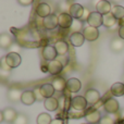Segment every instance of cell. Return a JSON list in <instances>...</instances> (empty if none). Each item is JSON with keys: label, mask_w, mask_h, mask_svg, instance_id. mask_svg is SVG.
I'll return each instance as SVG.
<instances>
[{"label": "cell", "mask_w": 124, "mask_h": 124, "mask_svg": "<svg viewBox=\"0 0 124 124\" xmlns=\"http://www.w3.org/2000/svg\"><path fill=\"white\" fill-rule=\"evenodd\" d=\"M87 23H88V25L92 26V27H95V28L100 27L101 25H103V15L100 14L99 12H97V11L92 12Z\"/></svg>", "instance_id": "obj_3"}, {"label": "cell", "mask_w": 124, "mask_h": 124, "mask_svg": "<svg viewBox=\"0 0 124 124\" xmlns=\"http://www.w3.org/2000/svg\"><path fill=\"white\" fill-rule=\"evenodd\" d=\"M64 103H65V97L62 96L61 98L59 99V107L63 109V108H64Z\"/></svg>", "instance_id": "obj_40"}, {"label": "cell", "mask_w": 124, "mask_h": 124, "mask_svg": "<svg viewBox=\"0 0 124 124\" xmlns=\"http://www.w3.org/2000/svg\"><path fill=\"white\" fill-rule=\"evenodd\" d=\"M97 12H99L100 14L106 15L108 13H111L112 10V6L110 4L109 1H106V0H100V1L97 2Z\"/></svg>", "instance_id": "obj_16"}, {"label": "cell", "mask_w": 124, "mask_h": 124, "mask_svg": "<svg viewBox=\"0 0 124 124\" xmlns=\"http://www.w3.org/2000/svg\"><path fill=\"white\" fill-rule=\"evenodd\" d=\"M87 100L85 99V97L83 96H75L74 98H72L71 100V106L74 110L77 111H82V110H85L87 107Z\"/></svg>", "instance_id": "obj_5"}, {"label": "cell", "mask_w": 124, "mask_h": 124, "mask_svg": "<svg viewBox=\"0 0 124 124\" xmlns=\"http://www.w3.org/2000/svg\"><path fill=\"white\" fill-rule=\"evenodd\" d=\"M43 24H44V27L48 31H51V30H54L57 26L59 25V21H58V15L56 14H50L49 16L45 17L43 21Z\"/></svg>", "instance_id": "obj_7"}, {"label": "cell", "mask_w": 124, "mask_h": 124, "mask_svg": "<svg viewBox=\"0 0 124 124\" xmlns=\"http://www.w3.org/2000/svg\"><path fill=\"white\" fill-rule=\"evenodd\" d=\"M1 76L2 77H9V76H10V71L1 70Z\"/></svg>", "instance_id": "obj_41"}, {"label": "cell", "mask_w": 124, "mask_h": 124, "mask_svg": "<svg viewBox=\"0 0 124 124\" xmlns=\"http://www.w3.org/2000/svg\"><path fill=\"white\" fill-rule=\"evenodd\" d=\"M17 3L21 4V6H24V7H27V6H31L33 3L32 0H19Z\"/></svg>", "instance_id": "obj_38"}, {"label": "cell", "mask_w": 124, "mask_h": 124, "mask_svg": "<svg viewBox=\"0 0 124 124\" xmlns=\"http://www.w3.org/2000/svg\"><path fill=\"white\" fill-rule=\"evenodd\" d=\"M50 124H63V121L61 119H54V120H52V122Z\"/></svg>", "instance_id": "obj_42"}, {"label": "cell", "mask_w": 124, "mask_h": 124, "mask_svg": "<svg viewBox=\"0 0 124 124\" xmlns=\"http://www.w3.org/2000/svg\"><path fill=\"white\" fill-rule=\"evenodd\" d=\"M58 21H59V26L61 28H71L73 24V19L72 16L70 15V13H60L58 15Z\"/></svg>", "instance_id": "obj_6"}, {"label": "cell", "mask_w": 124, "mask_h": 124, "mask_svg": "<svg viewBox=\"0 0 124 124\" xmlns=\"http://www.w3.org/2000/svg\"><path fill=\"white\" fill-rule=\"evenodd\" d=\"M83 30H84L83 22H82L81 20H74V21H73L72 26H71V31L73 32V34H74V33H79L81 31H83Z\"/></svg>", "instance_id": "obj_30"}, {"label": "cell", "mask_w": 124, "mask_h": 124, "mask_svg": "<svg viewBox=\"0 0 124 124\" xmlns=\"http://www.w3.org/2000/svg\"><path fill=\"white\" fill-rule=\"evenodd\" d=\"M43 58L47 61H54L58 58V52H57L54 46H46L43 49Z\"/></svg>", "instance_id": "obj_8"}, {"label": "cell", "mask_w": 124, "mask_h": 124, "mask_svg": "<svg viewBox=\"0 0 124 124\" xmlns=\"http://www.w3.org/2000/svg\"><path fill=\"white\" fill-rule=\"evenodd\" d=\"M123 68H124V64H123Z\"/></svg>", "instance_id": "obj_43"}, {"label": "cell", "mask_w": 124, "mask_h": 124, "mask_svg": "<svg viewBox=\"0 0 124 124\" xmlns=\"http://www.w3.org/2000/svg\"><path fill=\"white\" fill-rule=\"evenodd\" d=\"M13 44V37L8 33H2L0 35V47L3 49H8Z\"/></svg>", "instance_id": "obj_20"}, {"label": "cell", "mask_w": 124, "mask_h": 124, "mask_svg": "<svg viewBox=\"0 0 124 124\" xmlns=\"http://www.w3.org/2000/svg\"><path fill=\"white\" fill-rule=\"evenodd\" d=\"M83 35L87 41H95L99 37V31L98 28L92 27V26H85L83 30Z\"/></svg>", "instance_id": "obj_4"}, {"label": "cell", "mask_w": 124, "mask_h": 124, "mask_svg": "<svg viewBox=\"0 0 124 124\" xmlns=\"http://www.w3.org/2000/svg\"><path fill=\"white\" fill-rule=\"evenodd\" d=\"M101 119H102L101 118V114L98 110H93V111L88 112V113L85 116V120L87 121V123H89V124L100 123Z\"/></svg>", "instance_id": "obj_18"}, {"label": "cell", "mask_w": 124, "mask_h": 124, "mask_svg": "<svg viewBox=\"0 0 124 124\" xmlns=\"http://www.w3.org/2000/svg\"><path fill=\"white\" fill-rule=\"evenodd\" d=\"M13 124H28V116L24 113H19Z\"/></svg>", "instance_id": "obj_31"}, {"label": "cell", "mask_w": 124, "mask_h": 124, "mask_svg": "<svg viewBox=\"0 0 124 124\" xmlns=\"http://www.w3.org/2000/svg\"><path fill=\"white\" fill-rule=\"evenodd\" d=\"M90 14H92V12L89 11V9H88V8H85V9H84V13H83V16H82L81 21H82V22L88 21V19H89Z\"/></svg>", "instance_id": "obj_34"}, {"label": "cell", "mask_w": 124, "mask_h": 124, "mask_svg": "<svg viewBox=\"0 0 124 124\" xmlns=\"http://www.w3.org/2000/svg\"><path fill=\"white\" fill-rule=\"evenodd\" d=\"M51 122L52 119L48 113H40L37 116V124H50Z\"/></svg>", "instance_id": "obj_29"}, {"label": "cell", "mask_w": 124, "mask_h": 124, "mask_svg": "<svg viewBox=\"0 0 124 124\" xmlns=\"http://www.w3.org/2000/svg\"><path fill=\"white\" fill-rule=\"evenodd\" d=\"M116 21H118V20L114 17V15L112 14V13H108V14L103 15V25L108 28L116 25V24L118 23Z\"/></svg>", "instance_id": "obj_27"}, {"label": "cell", "mask_w": 124, "mask_h": 124, "mask_svg": "<svg viewBox=\"0 0 124 124\" xmlns=\"http://www.w3.org/2000/svg\"><path fill=\"white\" fill-rule=\"evenodd\" d=\"M34 93H35V97H36V101H44V102H45V100H44L45 98L43 97V95H41V93H40V88L39 87L35 88Z\"/></svg>", "instance_id": "obj_33"}, {"label": "cell", "mask_w": 124, "mask_h": 124, "mask_svg": "<svg viewBox=\"0 0 124 124\" xmlns=\"http://www.w3.org/2000/svg\"><path fill=\"white\" fill-rule=\"evenodd\" d=\"M99 124H114V120L110 116H103Z\"/></svg>", "instance_id": "obj_35"}, {"label": "cell", "mask_w": 124, "mask_h": 124, "mask_svg": "<svg viewBox=\"0 0 124 124\" xmlns=\"http://www.w3.org/2000/svg\"><path fill=\"white\" fill-rule=\"evenodd\" d=\"M66 82L68 81H65L62 76H57L52 79L51 84L54 86V88L56 89V92H63L66 88Z\"/></svg>", "instance_id": "obj_19"}, {"label": "cell", "mask_w": 124, "mask_h": 124, "mask_svg": "<svg viewBox=\"0 0 124 124\" xmlns=\"http://www.w3.org/2000/svg\"><path fill=\"white\" fill-rule=\"evenodd\" d=\"M0 64H1V70L11 71V69L9 68L8 63H7V61H6V58H2V59H1V62H0Z\"/></svg>", "instance_id": "obj_36"}, {"label": "cell", "mask_w": 124, "mask_h": 124, "mask_svg": "<svg viewBox=\"0 0 124 124\" xmlns=\"http://www.w3.org/2000/svg\"><path fill=\"white\" fill-rule=\"evenodd\" d=\"M85 37H84L83 33H74L70 36V43L72 44L74 47H81L85 41Z\"/></svg>", "instance_id": "obj_21"}, {"label": "cell", "mask_w": 124, "mask_h": 124, "mask_svg": "<svg viewBox=\"0 0 124 124\" xmlns=\"http://www.w3.org/2000/svg\"><path fill=\"white\" fill-rule=\"evenodd\" d=\"M17 112L15 111L13 108H6V109H3L1 111V121L2 122H7V123H11L13 124V122L15 121V119H16L17 116Z\"/></svg>", "instance_id": "obj_1"}, {"label": "cell", "mask_w": 124, "mask_h": 124, "mask_svg": "<svg viewBox=\"0 0 124 124\" xmlns=\"http://www.w3.org/2000/svg\"><path fill=\"white\" fill-rule=\"evenodd\" d=\"M103 109H105V111L108 112V113H116V112L119 111V109H120V105H119V102L116 99L110 98L105 102Z\"/></svg>", "instance_id": "obj_11"}, {"label": "cell", "mask_w": 124, "mask_h": 124, "mask_svg": "<svg viewBox=\"0 0 124 124\" xmlns=\"http://www.w3.org/2000/svg\"><path fill=\"white\" fill-rule=\"evenodd\" d=\"M4 58H6L7 63H8L9 68H10L11 70H12V69L17 68V66L21 64V62H22L21 56H20L17 52H9Z\"/></svg>", "instance_id": "obj_2"}, {"label": "cell", "mask_w": 124, "mask_h": 124, "mask_svg": "<svg viewBox=\"0 0 124 124\" xmlns=\"http://www.w3.org/2000/svg\"><path fill=\"white\" fill-rule=\"evenodd\" d=\"M40 93L43 95V97L45 99H48V98H51L54 97V93H56V89L54 88L51 83H47V84H43L40 86Z\"/></svg>", "instance_id": "obj_14"}, {"label": "cell", "mask_w": 124, "mask_h": 124, "mask_svg": "<svg viewBox=\"0 0 124 124\" xmlns=\"http://www.w3.org/2000/svg\"><path fill=\"white\" fill-rule=\"evenodd\" d=\"M54 48H56L57 52H58V56H65V54L69 50V45L66 41L64 40H59L54 45Z\"/></svg>", "instance_id": "obj_26"}, {"label": "cell", "mask_w": 124, "mask_h": 124, "mask_svg": "<svg viewBox=\"0 0 124 124\" xmlns=\"http://www.w3.org/2000/svg\"><path fill=\"white\" fill-rule=\"evenodd\" d=\"M63 64L60 63L58 60H54V61H50L49 63L47 64V71L52 75H58L60 74L63 70Z\"/></svg>", "instance_id": "obj_12"}, {"label": "cell", "mask_w": 124, "mask_h": 124, "mask_svg": "<svg viewBox=\"0 0 124 124\" xmlns=\"http://www.w3.org/2000/svg\"><path fill=\"white\" fill-rule=\"evenodd\" d=\"M22 95H23V92H21L17 88H11V89L8 90V94H7V97L10 101H17L21 100Z\"/></svg>", "instance_id": "obj_24"}, {"label": "cell", "mask_w": 124, "mask_h": 124, "mask_svg": "<svg viewBox=\"0 0 124 124\" xmlns=\"http://www.w3.org/2000/svg\"><path fill=\"white\" fill-rule=\"evenodd\" d=\"M110 93L116 97H122L124 96V84L121 82H116L110 88Z\"/></svg>", "instance_id": "obj_22"}, {"label": "cell", "mask_w": 124, "mask_h": 124, "mask_svg": "<svg viewBox=\"0 0 124 124\" xmlns=\"http://www.w3.org/2000/svg\"><path fill=\"white\" fill-rule=\"evenodd\" d=\"M66 88L70 93H77L78 90H81L82 83L78 78L72 77V78L68 79V82H66Z\"/></svg>", "instance_id": "obj_15"}, {"label": "cell", "mask_w": 124, "mask_h": 124, "mask_svg": "<svg viewBox=\"0 0 124 124\" xmlns=\"http://www.w3.org/2000/svg\"><path fill=\"white\" fill-rule=\"evenodd\" d=\"M21 101L26 106H31L36 101V97H35L34 90H24L23 95H22Z\"/></svg>", "instance_id": "obj_17"}, {"label": "cell", "mask_w": 124, "mask_h": 124, "mask_svg": "<svg viewBox=\"0 0 124 124\" xmlns=\"http://www.w3.org/2000/svg\"><path fill=\"white\" fill-rule=\"evenodd\" d=\"M57 60H58L60 63L63 64V66L65 65V64H68V58H66L65 56H58V58H57Z\"/></svg>", "instance_id": "obj_37"}, {"label": "cell", "mask_w": 124, "mask_h": 124, "mask_svg": "<svg viewBox=\"0 0 124 124\" xmlns=\"http://www.w3.org/2000/svg\"><path fill=\"white\" fill-rule=\"evenodd\" d=\"M111 13L114 15L116 20H122L124 17V8L122 6H119V4H113Z\"/></svg>", "instance_id": "obj_28"}, {"label": "cell", "mask_w": 124, "mask_h": 124, "mask_svg": "<svg viewBox=\"0 0 124 124\" xmlns=\"http://www.w3.org/2000/svg\"><path fill=\"white\" fill-rule=\"evenodd\" d=\"M110 49L113 52H121L124 49V40L121 38H114L110 43Z\"/></svg>", "instance_id": "obj_25"}, {"label": "cell", "mask_w": 124, "mask_h": 124, "mask_svg": "<svg viewBox=\"0 0 124 124\" xmlns=\"http://www.w3.org/2000/svg\"><path fill=\"white\" fill-rule=\"evenodd\" d=\"M70 8H71V4L69 3V2H66V1L61 2L60 9H61L62 13H69V12H70Z\"/></svg>", "instance_id": "obj_32"}, {"label": "cell", "mask_w": 124, "mask_h": 124, "mask_svg": "<svg viewBox=\"0 0 124 124\" xmlns=\"http://www.w3.org/2000/svg\"><path fill=\"white\" fill-rule=\"evenodd\" d=\"M36 14L38 15V16L45 19V17L49 16V15L51 14V8H50V6L47 2H40V3H38V6L36 7Z\"/></svg>", "instance_id": "obj_9"}, {"label": "cell", "mask_w": 124, "mask_h": 124, "mask_svg": "<svg viewBox=\"0 0 124 124\" xmlns=\"http://www.w3.org/2000/svg\"><path fill=\"white\" fill-rule=\"evenodd\" d=\"M119 36H120L121 39H123L124 40V24L119 27Z\"/></svg>", "instance_id": "obj_39"}, {"label": "cell", "mask_w": 124, "mask_h": 124, "mask_svg": "<svg viewBox=\"0 0 124 124\" xmlns=\"http://www.w3.org/2000/svg\"><path fill=\"white\" fill-rule=\"evenodd\" d=\"M45 108L48 110V111H56L59 108V100L54 97H51V98L45 99Z\"/></svg>", "instance_id": "obj_23"}, {"label": "cell", "mask_w": 124, "mask_h": 124, "mask_svg": "<svg viewBox=\"0 0 124 124\" xmlns=\"http://www.w3.org/2000/svg\"><path fill=\"white\" fill-rule=\"evenodd\" d=\"M85 99L87 100L88 103H90V105H95L96 102H98L99 99H100V93L98 92L97 89H88L87 92L85 93Z\"/></svg>", "instance_id": "obj_13"}, {"label": "cell", "mask_w": 124, "mask_h": 124, "mask_svg": "<svg viewBox=\"0 0 124 124\" xmlns=\"http://www.w3.org/2000/svg\"><path fill=\"white\" fill-rule=\"evenodd\" d=\"M84 7L81 6L79 3H73L71 4V8H70V15L73 17L74 20H81L82 16H83V13H84Z\"/></svg>", "instance_id": "obj_10"}]
</instances>
